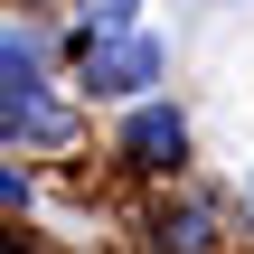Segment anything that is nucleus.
<instances>
[{"mask_svg": "<svg viewBox=\"0 0 254 254\" xmlns=\"http://www.w3.org/2000/svg\"><path fill=\"white\" fill-rule=\"evenodd\" d=\"M0 254H9V236H0Z\"/></svg>", "mask_w": 254, "mask_h": 254, "instance_id": "423d86ee", "label": "nucleus"}, {"mask_svg": "<svg viewBox=\"0 0 254 254\" xmlns=\"http://www.w3.org/2000/svg\"><path fill=\"white\" fill-rule=\"evenodd\" d=\"M132 19H141V0H104V9H94V28H85V38H113V28H132Z\"/></svg>", "mask_w": 254, "mask_h": 254, "instance_id": "20e7f679", "label": "nucleus"}, {"mask_svg": "<svg viewBox=\"0 0 254 254\" xmlns=\"http://www.w3.org/2000/svg\"><path fill=\"white\" fill-rule=\"evenodd\" d=\"M123 160H132V170H179V160H189V123H179L170 104H141V113L123 123Z\"/></svg>", "mask_w": 254, "mask_h": 254, "instance_id": "7ed1b4c3", "label": "nucleus"}, {"mask_svg": "<svg viewBox=\"0 0 254 254\" xmlns=\"http://www.w3.org/2000/svg\"><path fill=\"white\" fill-rule=\"evenodd\" d=\"M0 207H28V179L19 170H0Z\"/></svg>", "mask_w": 254, "mask_h": 254, "instance_id": "39448f33", "label": "nucleus"}, {"mask_svg": "<svg viewBox=\"0 0 254 254\" xmlns=\"http://www.w3.org/2000/svg\"><path fill=\"white\" fill-rule=\"evenodd\" d=\"M0 141H66V104L47 94L38 28H0Z\"/></svg>", "mask_w": 254, "mask_h": 254, "instance_id": "f257e3e1", "label": "nucleus"}, {"mask_svg": "<svg viewBox=\"0 0 254 254\" xmlns=\"http://www.w3.org/2000/svg\"><path fill=\"white\" fill-rule=\"evenodd\" d=\"M85 85H94V94H141V85H160V38H141V28L85 38Z\"/></svg>", "mask_w": 254, "mask_h": 254, "instance_id": "f03ea898", "label": "nucleus"}]
</instances>
